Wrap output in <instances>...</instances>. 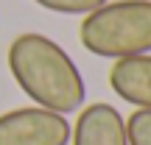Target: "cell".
Segmentation results:
<instances>
[{
    "label": "cell",
    "instance_id": "52a82bcc",
    "mask_svg": "<svg viewBox=\"0 0 151 145\" xmlns=\"http://www.w3.org/2000/svg\"><path fill=\"white\" fill-rule=\"evenodd\" d=\"M129 145H151V109H134L126 120Z\"/></svg>",
    "mask_w": 151,
    "mask_h": 145
},
{
    "label": "cell",
    "instance_id": "5b68a950",
    "mask_svg": "<svg viewBox=\"0 0 151 145\" xmlns=\"http://www.w3.org/2000/svg\"><path fill=\"white\" fill-rule=\"evenodd\" d=\"M109 86L134 109H151V53L118 59L109 67Z\"/></svg>",
    "mask_w": 151,
    "mask_h": 145
},
{
    "label": "cell",
    "instance_id": "8992f818",
    "mask_svg": "<svg viewBox=\"0 0 151 145\" xmlns=\"http://www.w3.org/2000/svg\"><path fill=\"white\" fill-rule=\"evenodd\" d=\"M39 9L53 11V14H67V17H87L90 11L101 9L109 0H34Z\"/></svg>",
    "mask_w": 151,
    "mask_h": 145
},
{
    "label": "cell",
    "instance_id": "3957f363",
    "mask_svg": "<svg viewBox=\"0 0 151 145\" xmlns=\"http://www.w3.org/2000/svg\"><path fill=\"white\" fill-rule=\"evenodd\" d=\"M0 145H70V123L42 106L11 109L0 114Z\"/></svg>",
    "mask_w": 151,
    "mask_h": 145
},
{
    "label": "cell",
    "instance_id": "7a4b0ae2",
    "mask_svg": "<svg viewBox=\"0 0 151 145\" xmlns=\"http://www.w3.org/2000/svg\"><path fill=\"white\" fill-rule=\"evenodd\" d=\"M78 39L98 59L151 53V0H109L81 20Z\"/></svg>",
    "mask_w": 151,
    "mask_h": 145
},
{
    "label": "cell",
    "instance_id": "277c9868",
    "mask_svg": "<svg viewBox=\"0 0 151 145\" xmlns=\"http://www.w3.org/2000/svg\"><path fill=\"white\" fill-rule=\"evenodd\" d=\"M70 145H129L126 117L104 101L81 106L70 126Z\"/></svg>",
    "mask_w": 151,
    "mask_h": 145
},
{
    "label": "cell",
    "instance_id": "6da1fadb",
    "mask_svg": "<svg viewBox=\"0 0 151 145\" xmlns=\"http://www.w3.org/2000/svg\"><path fill=\"white\" fill-rule=\"evenodd\" d=\"M9 70L37 106L73 114L87 103V84L78 64L59 42L45 34H20L9 45Z\"/></svg>",
    "mask_w": 151,
    "mask_h": 145
}]
</instances>
